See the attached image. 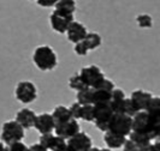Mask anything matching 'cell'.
<instances>
[{
    "label": "cell",
    "mask_w": 160,
    "mask_h": 151,
    "mask_svg": "<svg viewBox=\"0 0 160 151\" xmlns=\"http://www.w3.org/2000/svg\"><path fill=\"white\" fill-rule=\"evenodd\" d=\"M112 91H108L102 87H92V102L93 104L108 103Z\"/></svg>",
    "instance_id": "obj_19"
},
{
    "label": "cell",
    "mask_w": 160,
    "mask_h": 151,
    "mask_svg": "<svg viewBox=\"0 0 160 151\" xmlns=\"http://www.w3.org/2000/svg\"><path fill=\"white\" fill-rule=\"evenodd\" d=\"M152 97L153 95L151 92L138 89V90H135V91L131 92L130 100L134 103L137 111H146V108H147V106L149 103V101L152 100Z\"/></svg>",
    "instance_id": "obj_14"
},
{
    "label": "cell",
    "mask_w": 160,
    "mask_h": 151,
    "mask_svg": "<svg viewBox=\"0 0 160 151\" xmlns=\"http://www.w3.org/2000/svg\"><path fill=\"white\" fill-rule=\"evenodd\" d=\"M34 127L36 128V131H39L41 134H47V133H52L54 131L56 125H54L53 118L49 113H42V114L36 115Z\"/></svg>",
    "instance_id": "obj_12"
},
{
    "label": "cell",
    "mask_w": 160,
    "mask_h": 151,
    "mask_svg": "<svg viewBox=\"0 0 160 151\" xmlns=\"http://www.w3.org/2000/svg\"><path fill=\"white\" fill-rule=\"evenodd\" d=\"M32 61L41 71L54 70L58 64V58L54 49L49 46H39L32 53Z\"/></svg>",
    "instance_id": "obj_2"
},
{
    "label": "cell",
    "mask_w": 160,
    "mask_h": 151,
    "mask_svg": "<svg viewBox=\"0 0 160 151\" xmlns=\"http://www.w3.org/2000/svg\"><path fill=\"white\" fill-rule=\"evenodd\" d=\"M59 0H38V4L42 7H52Z\"/></svg>",
    "instance_id": "obj_32"
},
{
    "label": "cell",
    "mask_w": 160,
    "mask_h": 151,
    "mask_svg": "<svg viewBox=\"0 0 160 151\" xmlns=\"http://www.w3.org/2000/svg\"><path fill=\"white\" fill-rule=\"evenodd\" d=\"M69 108V111L71 114V118L75 120H78L80 119V111H81V104H78L77 102H73V103L68 107Z\"/></svg>",
    "instance_id": "obj_29"
},
{
    "label": "cell",
    "mask_w": 160,
    "mask_h": 151,
    "mask_svg": "<svg viewBox=\"0 0 160 151\" xmlns=\"http://www.w3.org/2000/svg\"><path fill=\"white\" fill-rule=\"evenodd\" d=\"M101 151H113V150L108 149V148H105V149H101Z\"/></svg>",
    "instance_id": "obj_38"
},
{
    "label": "cell",
    "mask_w": 160,
    "mask_h": 151,
    "mask_svg": "<svg viewBox=\"0 0 160 151\" xmlns=\"http://www.w3.org/2000/svg\"><path fill=\"white\" fill-rule=\"evenodd\" d=\"M39 144L46 148L48 151H62L66 148V140L52 133L41 134Z\"/></svg>",
    "instance_id": "obj_11"
},
{
    "label": "cell",
    "mask_w": 160,
    "mask_h": 151,
    "mask_svg": "<svg viewBox=\"0 0 160 151\" xmlns=\"http://www.w3.org/2000/svg\"><path fill=\"white\" fill-rule=\"evenodd\" d=\"M104 140L106 145L108 146V149H120L124 143H125V140H127V137H123V135H118L116 134V133H112V132H105V135H104Z\"/></svg>",
    "instance_id": "obj_17"
},
{
    "label": "cell",
    "mask_w": 160,
    "mask_h": 151,
    "mask_svg": "<svg viewBox=\"0 0 160 151\" xmlns=\"http://www.w3.org/2000/svg\"><path fill=\"white\" fill-rule=\"evenodd\" d=\"M66 146L69 151H88L90 148H93V142L87 133L78 132L68 139Z\"/></svg>",
    "instance_id": "obj_9"
},
{
    "label": "cell",
    "mask_w": 160,
    "mask_h": 151,
    "mask_svg": "<svg viewBox=\"0 0 160 151\" xmlns=\"http://www.w3.org/2000/svg\"><path fill=\"white\" fill-rule=\"evenodd\" d=\"M144 111H147L153 118H160V98L158 96H153Z\"/></svg>",
    "instance_id": "obj_22"
},
{
    "label": "cell",
    "mask_w": 160,
    "mask_h": 151,
    "mask_svg": "<svg viewBox=\"0 0 160 151\" xmlns=\"http://www.w3.org/2000/svg\"><path fill=\"white\" fill-rule=\"evenodd\" d=\"M69 87H71L72 90H76V91H81V90H83V89H86V84L83 83V80L81 79L80 74L77 73V74H73L70 77V79H69Z\"/></svg>",
    "instance_id": "obj_26"
},
{
    "label": "cell",
    "mask_w": 160,
    "mask_h": 151,
    "mask_svg": "<svg viewBox=\"0 0 160 151\" xmlns=\"http://www.w3.org/2000/svg\"><path fill=\"white\" fill-rule=\"evenodd\" d=\"M78 74L87 87H95L106 78L104 72L95 65H90V66L81 68Z\"/></svg>",
    "instance_id": "obj_7"
},
{
    "label": "cell",
    "mask_w": 160,
    "mask_h": 151,
    "mask_svg": "<svg viewBox=\"0 0 160 151\" xmlns=\"http://www.w3.org/2000/svg\"><path fill=\"white\" fill-rule=\"evenodd\" d=\"M93 111H94V119L93 122L95 124L99 131L102 132H107V127H108V121L112 118L114 114L112 111V108L108 103H98L93 104Z\"/></svg>",
    "instance_id": "obj_5"
},
{
    "label": "cell",
    "mask_w": 160,
    "mask_h": 151,
    "mask_svg": "<svg viewBox=\"0 0 160 151\" xmlns=\"http://www.w3.org/2000/svg\"><path fill=\"white\" fill-rule=\"evenodd\" d=\"M80 119L87 122H93L94 119V111H93V104H87V106H81Z\"/></svg>",
    "instance_id": "obj_25"
},
{
    "label": "cell",
    "mask_w": 160,
    "mask_h": 151,
    "mask_svg": "<svg viewBox=\"0 0 160 151\" xmlns=\"http://www.w3.org/2000/svg\"><path fill=\"white\" fill-rule=\"evenodd\" d=\"M83 41H84V43L88 47L89 50H94L96 48H99L101 46V42H102L101 36L96 32H88Z\"/></svg>",
    "instance_id": "obj_21"
},
{
    "label": "cell",
    "mask_w": 160,
    "mask_h": 151,
    "mask_svg": "<svg viewBox=\"0 0 160 151\" xmlns=\"http://www.w3.org/2000/svg\"><path fill=\"white\" fill-rule=\"evenodd\" d=\"M151 151H160V144L157 140L155 143H151Z\"/></svg>",
    "instance_id": "obj_34"
},
{
    "label": "cell",
    "mask_w": 160,
    "mask_h": 151,
    "mask_svg": "<svg viewBox=\"0 0 160 151\" xmlns=\"http://www.w3.org/2000/svg\"><path fill=\"white\" fill-rule=\"evenodd\" d=\"M10 151H29V146H27L23 142H16V143L8 145Z\"/></svg>",
    "instance_id": "obj_30"
},
{
    "label": "cell",
    "mask_w": 160,
    "mask_h": 151,
    "mask_svg": "<svg viewBox=\"0 0 160 151\" xmlns=\"http://www.w3.org/2000/svg\"><path fill=\"white\" fill-rule=\"evenodd\" d=\"M87 34H88L87 28L82 23L76 22V21H73V22L69 25L68 30H66L68 40L70 41V42H72V43H77V42H80V41H83Z\"/></svg>",
    "instance_id": "obj_13"
},
{
    "label": "cell",
    "mask_w": 160,
    "mask_h": 151,
    "mask_svg": "<svg viewBox=\"0 0 160 151\" xmlns=\"http://www.w3.org/2000/svg\"><path fill=\"white\" fill-rule=\"evenodd\" d=\"M77 103L81 106L93 104V102H92V87H86L81 91H77Z\"/></svg>",
    "instance_id": "obj_24"
},
{
    "label": "cell",
    "mask_w": 160,
    "mask_h": 151,
    "mask_svg": "<svg viewBox=\"0 0 160 151\" xmlns=\"http://www.w3.org/2000/svg\"><path fill=\"white\" fill-rule=\"evenodd\" d=\"M88 151H101V149H99V148H90Z\"/></svg>",
    "instance_id": "obj_36"
},
{
    "label": "cell",
    "mask_w": 160,
    "mask_h": 151,
    "mask_svg": "<svg viewBox=\"0 0 160 151\" xmlns=\"http://www.w3.org/2000/svg\"><path fill=\"white\" fill-rule=\"evenodd\" d=\"M2 148H4V144H2V142H0V151H1Z\"/></svg>",
    "instance_id": "obj_39"
},
{
    "label": "cell",
    "mask_w": 160,
    "mask_h": 151,
    "mask_svg": "<svg viewBox=\"0 0 160 151\" xmlns=\"http://www.w3.org/2000/svg\"><path fill=\"white\" fill-rule=\"evenodd\" d=\"M131 131L143 133L153 140L160 133V118H153L147 111H137L132 116V127Z\"/></svg>",
    "instance_id": "obj_1"
},
{
    "label": "cell",
    "mask_w": 160,
    "mask_h": 151,
    "mask_svg": "<svg viewBox=\"0 0 160 151\" xmlns=\"http://www.w3.org/2000/svg\"><path fill=\"white\" fill-rule=\"evenodd\" d=\"M35 119H36V114L29 108H22L16 114V121L22 126L23 130L34 127Z\"/></svg>",
    "instance_id": "obj_15"
},
{
    "label": "cell",
    "mask_w": 160,
    "mask_h": 151,
    "mask_svg": "<svg viewBox=\"0 0 160 151\" xmlns=\"http://www.w3.org/2000/svg\"><path fill=\"white\" fill-rule=\"evenodd\" d=\"M29 151H48L46 148H43L41 144L36 143V144H32L29 146Z\"/></svg>",
    "instance_id": "obj_33"
},
{
    "label": "cell",
    "mask_w": 160,
    "mask_h": 151,
    "mask_svg": "<svg viewBox=\"0 0 160 151\" xmlns=\"http://www.w3.org/2000/svg\"><path fill=\"white\" fill-rule=\"evenodd\" d=\"M125 98H127L125 92L122 89H117V87L113 89L111 98H110V106H111L112 111L114 114H123Z\"/></svg>",
    "instance_id": "obj_16"
},
{
    "label": "cell",
    "mask_w": 160,
    "mask_h": 151,
    "mask_svg": "<svg viewBox=\"0 0 160 151\" xmlns=\"http://www.w3.org/2000/svg\"><path fill=\"white\" fill-rule=\"evenodd\" d=\"M73 50H75V53H76L77 55H80V56L87 55V54H88V52H89V49H88V47L86 46L84 41H80V42L75 43V48H73Z\"/></svg>",
    "instance_id": "obj_28"
},
{
    "label": "cell",
    "mask_w": 160,
    "mask_h": 151,
    "mask_svg": "<svg viewBox=\"0 0 160 151\" xmlns=\"http://www.w3.org/2000/svg\"><path fill=\"white\" fill-rule=\"evenodd\" d=\"M129 137H130L129 139H130L131 142H134L138 148L146 146V145H149L151 142H152V140L148 138V135L143 134V133H138V132H134V131L130 132Z\"/></svg>",
    "instance_id": "obj_23"
},
{
    "label": "cell",
    "mask_w": 160,
    "mask_h": 151,
    "mask_svg": "<svg viewBox=\"0 0 160 151\" xmlns=\"http://www.w3.org/2000/svg\"><path fill=\"white\" fill-rule=\"evenodd\" d=\"M52 118L54 121V125H59V124H63L65 121H69L71 120V114L69 111V108L65 107V106H57L56 108L52 111Z\"/></svg>",
    "instance_id": "obj_18"
},
{
    "label": "cell",
    "mask_w": 160,
    "mask_h": 151,
    "mask_svg": "<svg viewBox=\"0 0 160 151\" xmlns=\"http://www.w3.org/2000/svg\"><path fill=\"white\" fill-rule=\"evenodd\" d=\"M54 132H56V135L66 140L80 132V124L77 120L71 119L69 121H65L63 124L57 125L54 127Z\"/></svg>",
    "instance_id": "obj_10"
},
{
    "label": "cell",
    "mask_w": 160,
    "mask_h": 151,
    "mask_svg": "<svg viewBox=\"0 0 160 151\" xmlns=\"http://www.w3.org/2000/svg\"><path fill=\"white\" fill-rule=\"evenodd\" d=\"M138 151H151V144L149 145H146V146L138 148Z\"/></svg>",
    "instance_id": "obj_35"
},
{
    "label": "cell",
    "mask_w": 160,
    "mask_h": 151,
    "mask_svg": "<svg viewBox=\"0 0 160 151\" xmlns=\"http://www.w3.org/2000/svg\"><path fill=\"white\" fill-rule=\"evenodd\" d=\"M1 151H10L8 150V146H4V148L1 149Z\"/></svg>",
    "instance_id": "obj_37"
},
{
    "label": "cell",
    "mask_w": 160,
    "mask_h": 151,
    "mask_svg": "<svg viewBox=\"0 0 160 151\" xmlns=\"http://www.w3.org/2000/svg\"><path fill=\"white\" fill-rule=\"evenodd\" d=\"M132 127V118L125 114H113L112 118L108 121L107 131L118 135L127 137L130 134Z\"/></svg>",
    "instance_id": "obj_4"
},
{
    "label": "cell",
    "mask_w": 160,
    "mask_h": 151,
    "mask_svg": "<svg viewBox=\"0 0 160 151\" xmlns=\"http://www.w3.org/2000/svg\"><path fill=\"white\" fill-rule=\"evenodd\" d=\"M136 22L140 28H152L153 25L152 17L148 15H138L136 17Z\"/></svg>",
    "instance_id": "obj_27"
},
{
    "label": "cell",
    "mask_w": 160,
    "mask_h": 151,
    "mask_svg": "<svg viewBox=\"0 0 160 151\" xmlns=\"http://www.w3.org/2000/svg\"><path fill=\"white\" fill-rule=\"evenodd\" d=\"M72 22H73V15L64 13V12H60L57 10H54L49 16V23H51L52 29L59 34L66 32L69 25Z\"/></svg>",
    "instance_id": "obj_8"
},
{
    "label": "cell",
    "mask_w": 160,
    "mask_h": 151,
    "mask_svg": "<svg viewBox=\"0 0 160 151\" xmlns=\"http://www.w3.org/2000/svg\"><path fill=\"white\" fill-rule=\"evenodd\" d=\"M54 10L64 12V13H69V15H73L76 11V1L75 0H59L54 5Z\"/></svg>",
    "instance_id": "obj_20"
},
{
    "label": "cell",
    "mask_w": 160,
    "mask_h": 151,
    "mask_svg": "<svg viewBox=\"0 0 160 151\" xmlns=\"http://www.w3.org/2000/svg\"><path fill=\"white\" fill-rule=\"evenodd\" d=\"M123 151H138V146L130 139H127L123 145Z\"/></svg>",
    "instance_id": "obj_31"
},
{
    "label": "cell",
    "mask_w": 160,
    "mask_h": 151,
    "mask_svg": "<svg viewBox=\"0 0 160 151\" xmlns=\"http://www.w3.org/2000/svg\"><path fill=\"white\" fill-rule=\"evenodd\" d=\"M24 138V130L16 120H10L2 124L1 140L2 144L11 145L16 142H22Z\"/></svg>",
    "instance_id": "obj_3"
},
{
    "label": "cell",
    "mask_w": 160,
    "mask_h": 151,
    "mask_svg": "<svg viewBox=\"0 0 160 151\" xmlns=\"http://www.w3.org/2000/svg\"><path fill=\"white\" fill-rule=\"evenodd\" d=\"M16 98L22 103H32L38 98V89L35 84L29 80H22L17 84L15 90Z\"/></svg>",
    "instance_id": "obj_6"
}]
</instances>
